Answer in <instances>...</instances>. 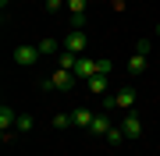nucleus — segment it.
I'll return each mask as SVG.
<instances>
[{"label":"nucleus","mask_w":160,"mask_h":156,"mask_svg":"<svg viewBox=\"0 0 160 156\" xmlns=\"http://www.w3.org/2000/svg\"><path fill=\"white\" fill-rule=\"evenodd\" d=\"M64 50L75 53V57H86V50H89V35L82 32V29H71L68 35H64Z\"/></svg>","instance_id":"1"},{"label":"nucleus","mask_w":160,"mask_h":156,"mask_svg":"<svg viewBox=\"0 0 160 156\" xmlns=\"http://www.w3.org/2000/svg\"><path fill=\"white\" fill-rule=\"evenodd\" d=\"M39 57H43L39 46H14V50H11V60L18 64V68H32Z\"/></svg>","instance_id":"2"},{"label":"nucleus","mask_w":160,"mask_h":156,"mask_svg":"<svg viewBox=\"0 0 160 156\" xmlns=\"http://www.w3.org/2000/svg\"><path fill=\"white\" fill-rule=\"evenodd\" d=\"M92 75H100V60H92V57H78V64H75V78H92Z\"/></svg>","instance_id":"3"},{"label":"nucleus","mask_w":160,"mask_h":156,"mask_svg":"<svg viewBox=\"0 0 160 156\" xmlns=\"http://www.w3.org/2000/svg\"><path fill=\"white\" fill-rule=\"evenodd\" d=\"M18 124V114H14V106H0V131H4V142L7 139H14L11 135V128Z\"/></svg>","instance_id":"4"},{"label":"nucleus","mask_w":160,"mask_h":156,"mask_svg":"<svg viewBox=\"0 0 160 156\" xmlns=\"http://www.w3.org/2000/svg\"><path fill=\"white\" fill-rule=\"evenodd\" d=\"M50 85H53V89H61V92H68V89L75 85V71L57 68V71H53V78H50Z\"/></svg>","instance_id":"5"},{"label":"nucleus","mask_w":160,"mask_h":156,"mask_svg":"<svg viewBox=\"0 0 160 156\" xmlns=\"http://www.w3.org/2000/svg\"><path fill=\"white\" fill-rule=\"evenodd\" d=\"M121 131H125V139H139V135H142V117L128 114L125 121H121Z\"/></svg>","instance_id":"6"},{"label":"nucleus","mask_w":160,"mask_h":156,"mask_svg":"<svg viewBox=\"0 0 160 156\" xmlns=\"http://www.w3.org/2000/svg\"><path fill=\"white\" fill-rule=\"evenodd\" d=\"M135 99H139V96H135V89H128V85H125V89H118V92H114V106L132 110V106H135Z\"/></svg>","instance_id":"7"},{"label":"nucleus","mask_w":160,"mask_h":156,"mask_svg":"<svg viewBox=\"0 0 160 156\" xmlns=\"http://www.w3.org/2000/svg\"><path fill=\"white\" fill-rule=\"evenodd\" d=\"M110 128H114V124H110L107 110H103V114H96V117H92V124H89V135H107Z\"/></svg>","instance_id":"8"},{"label":"nucleus","mask_w":160,"mask_h":156,"mask_svg":"<svg viewBox=\"0 0 160 156\" xmlns=\"http://www.w3.org/2000/svg\"><path fill=\"white\" fill-rule=\"evenodd\" d=\"M92 117H96V114H92V110L78 106V110H75V114H71V121H75V128H89V124H92Z\"/></svg>","instance_id":"9"},{"label":"nucleus","mask_w":160,"mask_h":156,"mask_svg":"<svg viewBox=\"0 0 160 156\" xmlns=\"http://www.w3.org/2000/svg\"><path fill=\"white\" fill-rule=\"evenodd\" d=\"M86 85H89V92H92V96H103V92H107V75H92Z\"/></svg>","instance_id":"10"},{"label":"nucleus","mask_w":160,"mask_h":156,"mask_svg":"<svg viewBox=\"0 0 160 156\" xmlns=\"http://www.w3.org/2000/svg\"><path fill=\"white\" fill-rule=\"evenodd\" d=\"M146 71V57L142 53H132V60H128V75H142Z\"/></svg>","instance_id":"11"},{"label":"nucleus","mask_w":160,"mask_h":156,"mask_svg":"<svg viewBox=\"0 0 160 156\" xmlns=\"http://www.w3.org/2000/svg\"><path fill=\"white\" fill-rule=\"evenodd\" d=\"M61 50H64V46H61L57 39H43V43H39V53H43V57H53V53H61Z\"/></svg>","instance_id":"12"},{"label":"nucleus","mask_w":160,"mask_h":156,"mask_svg":"<svg viewBox=\"0 0 160 156\" xmlns=\"http://www.w3.org/2000/svg\"><path fill=\"white\" fill-rule=\"evenodd\" d=\"M86 7H89V0H68L71 18H86Z\"/></svg>","instance_id":"13"},{"label":"nucleus","mask_w":160,"mask_h":156,"mask_svg":"<svg viewBox=\"0 0 160 156\" xmlns=\"http://www.w3.org/2000/svg\"><path fill=\"white\" fill-rule=\"evenodd\" d=\"M57 64H61V68H68V71H75L78 57H75V53H68V50H61V53H57Z\"/></svg>","instance_id":"14"},{"label":"nucleus","mask_w":160,"mask_h":156,"mask_svg":"<svg viewBox=\"0 0 160 156\" xmlns=\"http://www.w3.org/2000/svg\"><path fill=\"white\" fill-rule=\"evenodd\" d=\"M53 128H57V131H64V128H75L71 114H57V117H53Z\"/></svg>","instance_id":"15"},{"label":"nucleus","mask_w":160,"mask_h":156,"mask_svg":"<svg viewBox=\"0 0 160 156\" xmlns=\"http://www.w3.org/2000/svg\"><path fill=\"white\" fill-rule=\"evenodd\" d=\"M103 139H107L110 145H121V139H125V131H121V128H110V131L103 135Z\"/></svg>","instance_id":"16"},{"label":"nucleus","mask_w":160,"mask_h":156,"mask_svg":"<svg viewBox=\"0 0 160 156\" xmlns=\"http://www.w3.org/2000/svg\"><path fill=\"white\" fill-rule=\"evenodd\" d=\"M14 128H18V131H29V128H32V117H29V114H22V117H18V124H14Z\"/></svg>","instance_id":"17"},{"label":"nucleus","mask_w":160,"mask_h":156,"mask_svg":"<svg viewBox=\"0 0 160 156\" xmlns=\"http://www.w3.org/2000/svg\"><path fill=\"white\" fill-rule=\"evenodd\" d=\"M110 71H114V60L103 57V60H100V75H110Z\"/></svg>","instance_id":"18"},{"label":"nucleus","mask_w":160,"mask_h":156,"mask_svg":"<svg viewBox=\"0 0 160 156\" xmlns=\"http://www.w3.org/2000/svg\"><path fill=\"white\" fill-rule=\"evenodd\" d=\"M135 53H142V57H146V53H149V39H139V43H135Z\"/></svg>","instance_id":"19"},{"label":"nucleus","mask_w":160,"mask_h":156,"mask_svg":"<svg viewBox=\"0 0 160 156\" xmlns=\"http://www.w3.org/2000/svg\"><path fill=\"white\" fill-rule=\"evenodd\" d=\"M61 7H64V0H46V11H50V14L61 11Z\"/></svg>","instance_id":"20"},{"label":"nucleus","mask_w":160,"mask_h":156,"mask_svg":"<svg viewBox=\"0 0 160 156\" xmlns=\"http://www.w3.org/2000/svg\"><path fill=\"white\" fill-rule=\"evenodd\" d=\"M157 35H160V21H157Z\"/></svg>","instance_id":"21"}]
</instances>
